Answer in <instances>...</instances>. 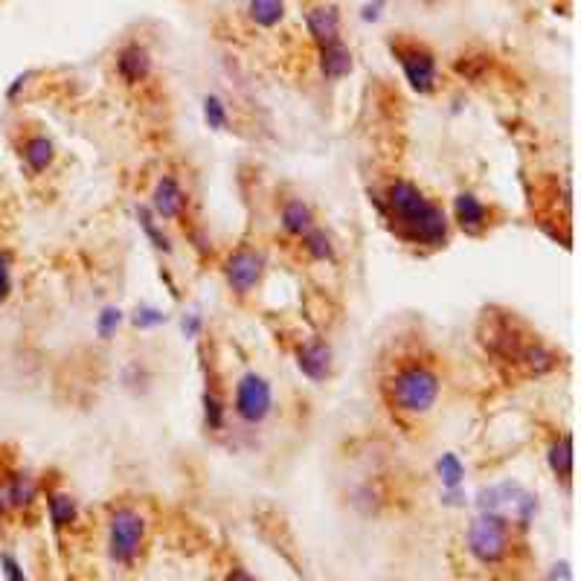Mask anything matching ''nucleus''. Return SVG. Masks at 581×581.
Masks as SVG:
<instances>
[{
	"mask_svg": "<svg viewBox=\"0 0 581 581\" xmlns=\"http://www.w3.org/2000/svg\"><path fill=\"white\" fill-rule=\"evenodd\" d=\"M47 509H50V523L56 526V529H70L79 518V506H76V500L70 495H64V491H52L47 497Z\"/></svg>",
	"mask_w": 581,
	"mask_h": 581,
	"instance_id": "obj_20",
	"label": "nucleus"
},
{
	"mask_svg": "<svg viewBox=\"0 0 581 581\" xmlns=\"http://www.w3.org/2000/svg\"><path fill=\"white\" fill-rule=\"evenodd\" d=\"M117 73L125 85H142L151 76V56L140 44H125L117 52Z\"/></svg>",
	"mask_w": 581,
	"mask_h": 581,
	"instance_id": "obj_15",
	"label": "nucleus"
},
{
	"mask_svg": "<svg viewBox=\"0 0 581 581\" xmlns=\"http://www.w3.org/2000/svg\"><path fill=\"white\" fill-rule=\"evenodd\" d=\"M247 15L256 27L273 29L285 18V0H247Z\"/></svg>",
	"mask_w": 581,
	"mask_h": 581,
	"instance_id": "obj_21",
	"label": "nucleus"
},
{
	"mask_svg": "<svg viewBox=\"0 0 581 581\" xmlns=\"http://www.w3.org/2000/svg\"><path fill=\"white\" fill-rule=\"evenodd\" d=\"M146 546V518L134 506H119L108 520V553L117 564H134Z\"/></svg>",
	"mask_w": 581,
	"mask_h": 581,
	"instance_id": "obj_4",
	"label": "nucleus"
},
{
	"mask_svg": "<svg viewBox=\"0 0 581 581\" xmlns=\"http://www.w3.org/2000/svg\"><path fill=\"white\" fill-rule=\"evenodd\" d=\"M12 288H15V256L12 250L0 247V305L12 297Z\"/></svg>",
	"mask_w": 581,
	"mask_h": 581,
	"instance_id": "obj_25",
	"label": "nucleus"
},
{
	"mask_svg": "<svg viewBox=\"0 0 581 581\" xmlns=\"http://www.w3.org/2000/svg\"><path fill=\"white\" fill-rule=\"evenodd\" d=\"M300 250L305 254V259L317 262V265H335L337 262V241L320 224H314L309 233L300 238Z\"/></svg>",
	"mask_w": 581,
	"mask_h": 581,
	"instance_id": "obj_16",
	"label": "nucleus"
},
{
	"mask_svg": "<svg viewBox=\"0 0 581 581\" xmlns=\"http://www.w3.org/2000/svg\"><path fill=\"white\" fill-rule=\"evenodd\" d=\"M436 474H440L445 488H459V486H463V480H465V465L456 454L448 451V454H442L440 459H436Z\"/></svg>",
	"mask_w": 581,
	"mask_h": 581,
	"instance_id": "obj_22",
	"label": "nucleus"
},
{
	"mask_svg": "<svg viewBox=\"0 0 581 581\" xmlns=\"http://www.w3.org/2000/svg\"><path fill=\"white\" fill-rule=\"evenodd\" d=\"M317 224V215L305 198H285L279 206V227L288 238H303Z\"/></svg>",
	"mask_w": 581,
	"mask_h": 581,
	"instance_id": "obj_14",
	"label": "nucleus"
},
{
	"mask_svg": "<svg viewBox=\"0 0 581 581\" xmlns=\"http://www.w3.org/2000/svg\"><path fill=\"white\" fill-rule=\"evenodd\" d=\"M227 581H256L254 576L247 573V569H241V567H236V569H230V576H227Z\"/></svg>",
	"mask_w": 581,
	"mask_h": 581,
	"instance_id": "obj_30",
	"label": "nucleus"
},
{
	"mask_svg": "<svg viewBox=\"0 0 581 581\" xmlns=\"http://www.w3.org/2000/svg\"><path fill=\"white\" fill-rule=\"evenodd\" d=\"M233 413L245 427H262L273 413V387L262 372L250 369L236 381Z\"/></svg>",
	"mask_w": 581,
	"mask_h": 581,
	"instance_id": "obj_5",
	"label": "nucleus"
},
{
	"mask_svg": "<svg viewBox=\"0 0 581 581\" xmlns=\"http://www.w3.org/2000/svg\"><path fill=\"white\" fill-rule=\"evenodd\" d=\"M448 218H451V227L468 238H482L495 227V206L482 201L477 192H456Z\"/></svg>",
	"mask_w": 581,
	"mask_h": 581,
	"instance_id": "obj_9",
	"label": "nucleus"
},
{
	"mask_svg": "<svg viewBox=\"0 0 581 581\" xmlns=\"http://www.w3.org/2000/svg\"><path fill=\"white\" fill-rule=\"evenodd\" d=\"M546 465H550L555 480L569 486V480H573V436L569 433L555 436L550 448H546Z\"/></svg>",
	"mask_w": 581,
	"mask_h": 581,
	"instance_id": "obj_18",
	"label": "nucleus"
},
{
	"mask_svg": "<svg viewBox=\"0 0 581 581\" xmlns=\"http://www.w3.org/2000/svg\"><path fill=\"white\" fill-rule=\"evenodd\" d=\"M477 335L486 355L495 364L509 367L512 372H520L526 378H544L561 364L555 349L538 332H532L514 311L491 305L480 317Z\"/></svg>",
	"mask_w": 581,
	"mask_h": 581,
	"instance_id": "obj_2",
	"label": "nucleus"
},
{
	"mask_svg": "<svg viewBox=\"0 0 581 581\" xmlns=\"http://www.w3.org/2000/svg\"><path fill=\"white\" fill-rule=\"evenodd\" d=\"M297 367L311 383H326L335 375V349L326 337H309L297 346Z\"/></svg>",
	"mask_w": 581,
	"mask_h": 581,
	"instance_id": "obj_11",
	"label": "nucleus"
},
{
	"mask_svg": "<svg viewBox=\"0 0 581 581\" xmlns=\"http://www.w3.org/2000/svg\"><path fill=\"white\" fill-rule=\"evenodd\" d=\"M137 215H140V227H142V233L149 236L151 245H155L157 250H163V254H172V241H169L166 233H163V222H157L155 213H151L149 206H140Z\"/></svg>",
	"mask_w": 581,
	"mask_h": 581,
	"instance_id": "obj_23",
	"label": "nucleus"
},
{
	"mask_svg": "<svg viewBox=\"0 0 581 581\" xmlns=\"http://www.w3.org/2000/svg\"><path fill=\"white\" fill-rule=\"evenodd\" d=\"M119 326H123V311L117 309V305H105L96 317V335L102 337V341H114Z\"/></svg>",
	"mask_w": 581,
	"mask_h": 581,
	"instance_id": "obj_26",
	"label": "nucleus"
},
{
	"mask_svg": "<svg viewBox=\"0 0 581 581\" xmlns=\"http://www.w3.org/2000/svg\"><path fill=\"white\" fill-rule=\"evenodd\" d=\"M317 52H320V73H323V79H328V82L346 79V76L352 73V68H355L352 50H349L343 41L328 44V47L317 50Z\"/></svg>",
	"mask_w": 581,
	"mask_h": 581,
	"instance_id": "obj_17",
	"label": "nucleus"
},
{
	"mask_svg": "<svg viewBox=\"0 0 581 581\" xmlns=\"http://www.w3.org/2000/svg\"><path fill=\"white\" fill-rule=\"evenodd\" d=\"M222 270H224V282H227L230 294H236V297H250V294H256L262 279H265L268 262L262 256V250L256 247H238L224 259Z\"/></svg>",
	"mask_w": 581,
	"mask_h": 581,
	"instance_id": "obj_8",
	"label": "nucleus"
},
{
	"mask_svg": "<svg viewBox=\"0 0 581 581\" xmlns=\"http://www.w3.org/2000/svg\"><path fill=\"white\" fill-rule=\"evenodd\" d=\"M440 396L442 375L424 358H404L381 378V399L401 419H424L440 404Z\"/></svg>",
	"mask_w": 581,
	"mask_h": 581,
	"instance_id": "obj_3",
	"label": "nucleus"
},
{
	"mask_svg": "<svg viewBox=\"0 0 581 581\" xmlns=\"http://www.w3.org/2000/svg\"><path fill=\"white\" fill-rule=\"evenodd\" d=\"M392 52L404 70V79L419 96H431L440 87V64L433 50L422 41H396Z\"/></svg>",
	"mask_w": 581,
	"mask_h": 581,
	"instance_id": "obj_7",
	"label": "nucleus"
},
{
	"mask_svg": "<svg viewBox=\"0 0 581 581\" xmlns=\"http://www.w3.org/2000/svg\"><path fill=\"white\" fill-rule=\"evenodd\" d=\"M383 222L392 227L396 238L416 250H442L451 245V218L445 206L410 178H392L378 195Z\"/></svg>",
	"mask_w": 581,
	"mask_h": 581,
	"instance_id": "obj_1",
	"label": "nucleus"
},
{
	"mask_svg": "<svg viewBox=\"0 0 581 581\" xmlns=\"http://www.w3.org/2000/svg\"><path fill=\"white\" fill-rule=\"evenodd\" d=\"M512 529L514 526L506 518H500V514L480 512L468 529V553L486 567L503 561L512 546Z\"/></svg>",
	"mask_w": 581,
	"mask_h": 581,
	"instance_id": "obj_6",
	"label": "nucleus"
},
{
	"mask_svg": "<svg viewBox=\"0 0 581 581\" xmlns=\"http://www.w3.org/2000/svg\"><path fill=\"white\" fill-rule=\"evenodd\" d=\"M56 157H59L56 142H52L50 134H44V131H32L20 142V160H24V166L32 174H47L56 166Z\"/></svg>",
	"mask_w": 581,
	"mask_h": 581,
	"instance_id": "obj_12",
	"label": "nucleus"
},
{
	"mask_svg": "<svg viewBox=\"0 0 581 581\" xmlns=\"http://www.w3.org/2000/svg\"><path fill=\"white\" fill-rule=\"evenodd\" d=\"M227 424V401L215 387V378L206 381L204 390V427L210 433H222Z\"/></svg>",
	"mask_w": 581,
	"mask_h": 581,
	"instance_id": "obj_19",
	"label": "nucleus"
},
{
	"mask_svg": "<svg viewBox=\"0 0 581 581\" xmlns=\"http://www.w3.org/2000/svg\"><path fill=\"white\" fill-rule=\"evenodd\" d=\"M305 27H309V36L317 44V50L328 47V44L343 41L341 38V12L335 6H314L305 12Z\"/></svg>",
	"mask_w": 581,
	"mask_h": 581,
	"instance_id": "obj_13",
	"label": "nucleus"
},
{
	"mask_svg": "<svg viewBox=\"0 0 581 581\" xmlns=\"http://www.w3.org/2000/svg\"><path fill=\"white\" fill-rule=\"evenodd\" d=\"M0 567H4L6 581H27V578H24V569H20V564H18L9 553L0 555Z\"/></svg>",
	"mask_w": 581,
	"mask_h": 581,
	"instance_id": "obj_28",
	"label": "nucleus"
},
{
	"mask_svg": "<svg viewBox=\"0 0 581 581\" xmlns=\"http://www.w3.org/2000/svg\"><path fill=\"white\" fill-rule=\"evenodd\" d=\"M166 323V314L160 309H151V305H142V309L134 311V326L137 328H157Z\"/></svg>",
	"mask_w": 581,
	"mask_h": 581,
	"instance_id": "obj_27",
	"label": "nucleus"
},
{
	"mask_svg": "<svg viewBox=\"0 0 581 581\" xmlns=\"http://www.w3.org/2000/svg\"><path fill=\"white\" fill-rule=\"evenodd\" d=\"M204 123L210 125L213 131H227L230 128V111H227L222 96H215V93L204 96Z\"/></svg>",
	"mask_w": 581,
	"mask_h": 581,
	"instance_id": "obj_24",
	"label": "nucleus"
},
{
	"mask_svg": "<svg viewBox=\"0 0 581 581\" xmlns=\"http://www.w3.org/2000/svg\"><path fill=\"white\" fill-rule=\"evenodd\" d=\"M183 332H186V337H195L201 332V317L198 314H186L183 317Z\"/></svg>",
	"mask_w": 581,
	"mask_h": 581,
	"instance_id": "obj_29",
	"label": "nucleus"
},
{
	"mask_svg": "<svg viewBox=\"0 0 581 581\" xmlns=\"http://www.w3.org/2000/svg\"><path fill=\"white\" fill-rule=\"evenodd\" d=\"M149 210L155 213L157 222H181L186 215V210H190V192L183 190V183L174 172L157 174L155 186H151Z\"/></svg>",
	"mask_w": 581,
	"mask_h": 581,
	"instance_id": "obj_10",
	"label": "nucleus"
}]
</instances>
